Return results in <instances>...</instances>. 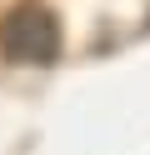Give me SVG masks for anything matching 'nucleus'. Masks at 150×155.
<instances>
[{"label": "nucleus", "instance_id": "nucleus-1", "mask_svg": "<svg viewBox=\"0 0 150 155\" xmlns=\"http://www.w3.org/2000/svg\"><path fill=\"white\" fill-rule=\"evenodd\" d=\"M0 55L10 65H55L60 60V20L50 5H15L0 20Z\"/></svg>", "mask_w": 150, "mask_h": 155}]
</instances>
